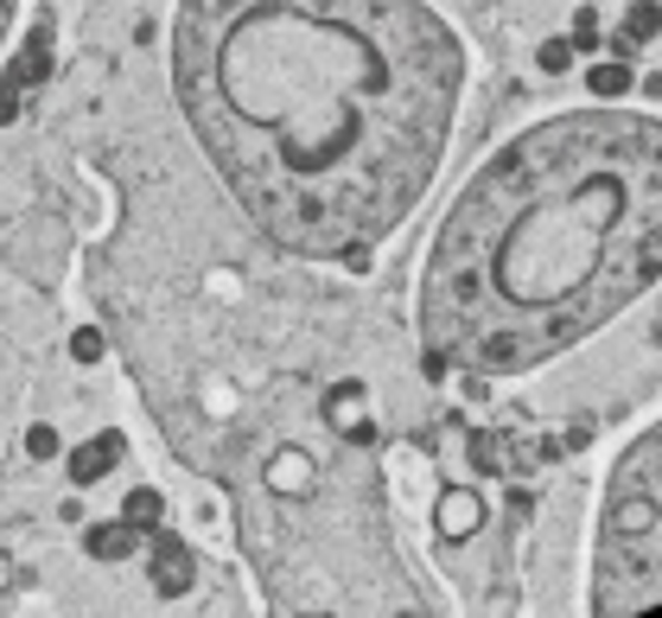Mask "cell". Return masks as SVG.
Listing matches in <instances>:
<instances>
[{
  "label": "cell",
  "mask_w": 662,
  "mask_h": 618,
  "mask_svg": "<svg viewBox=\"0 0 662 618\" xmlns=\"http://www.w3.org/2000/svg\"><path fill=\"white\" fill-rule=\"evenodd\" d=\"M472 58L427 0H178L173 96L236 210L363 268L427 198Z\"/></svg>",
  "instance_id": "cell-1"
},
{
  "label": "cell",
  "mask_w": 662,
  "mask_h": 618,
  "mask_svg": "<svg viewBox=\"0 0 662 618\" xmlns=\"http://www.w3.org/2000/svg\"><path fill=\"white\" fill-rule=\"evenodd\" d=\"M478 497H472V491H446V504H439V529H446V536H472V529H478Z\"/></svg>",
  "instance_id": "cell-8"
},
{
  "label": "cell",
  "mask_w": 662,
  "mask_h": 618,
  "mask_svg": "<svg viewBox=\"0 0 662 618\" xmlns=\"http://www.w3.org/2000/svg\"><path fill=\"white\" fill-rule=\"evenodd\" d=\"M134 542H141V529H134V523L122 516V523H102V529H90V536H83V548H90L96 562H122Z\"/></svg>",
  "instance_id": "cell-7"
},
{
  "label": "cell",
  "mask_w": 662,
  "mask_h": 618,
  "mask_svg": "<svg viewBox=\"0 0 662 618\" xmlns=\"http://www.w3.org/2000/svg\"><path fill=\"white\" fill-rule=\"evenodd\" d=\"M51 78V45L45 39H32V45H20V58L7 64V90H32V83Z\"/></svg>",
  "instance_id": "cell-6"
},
{
  "label": "cell",
  "mask_w": 662,
  "mask_h": 618,
  "mask_svg": "<svg viewBox=\"0 0 662 618\" xmlns=\"http://www.w3.org/2000/svg\"><path fill=\"white\" fill-rule=\"evenodd\" d=\"M662 281V122L573 109L504 141L439 217L414 287L433 377H523Z\"/></svg>",
  "instance_id": "cell-2"
},
{
  "label": "cell",
  "mask_w": 662,
  "mask_h": 618,
  "mask_svg": "<svg viewBox=\"0 0 662 618\" xmlns=\"http://www.w3.org/2000/svg\"><path fill=\"white\" fill-rule=\"evenodd\" d=\"M71 351H76V363H96L102 358V332H90V326H83V332L71 338Z\"/></svg>",
  "instance_id": "cell-14"
},
{
  "label": "cell",
  "mask_w": 662,
  "mask_h": 618,
  "mask_svg": "<svg viewBox=\"0 0 662 618\" xmlns=\"http://www.w3.org/2000/svg\"><path fill=\"white\" fill-rule=\"evenodd\" d=\"M25 453L32 460H58V434L51 428H25Z\"/></svg>",
  "instance_id": "cell-13"
},
{
  "label": "cell",
  "mask_w": 662,
  "mask_h": 618,
  "mask_svg": "<svg viewBox=\"0 0 662 618\" xmlns=\"http://www.w3.org/2000/svg\"><path fill=\"white\" fill-rule=\"evenodd\" d=\"M13 13H20V0H0V45H7V32H13Z\"/></svg>",
  "instance_id": "cell-15"
},
{
  "label": "cell",
  "mask_w": 662,
  "mask_h": 618,
  "mask_svg": "<svg viewBox=\"0 0 662 618\" xmlns=\"http://www.w3.org/2000/svg\"><path fill=\"white\" fill-rule=\"evenodd\" d=\"M115 460H122V434H96V440H83V446H76L64 465H71L76 485H96V478H102Z\"/></svg>",
  "instance_id": "cell-5"
},
{
  "label": "cell",
  "mask_w": 662,
  "mask_h": 618,
  "mask_svg": "<svg viewBox=\"0 0 662 618\" xmlns=\"http://www.w3.org/2000/svg\"><path fill=\"white\" fill-rule=\"evenodd\" d=\"M122 516L127 523H134V529H159V516H166V497H159V491H127V504H122Z\"/></svg>",
  "instance_id": "cell-10"
},
{
  "label": "cell",
  "mask_w": 662,
  "mask_h": 618,
  "mask_svg": "<svg viewBox=\"0 0 662 618\" xmlns=\"http://www.w3.org/2000/svg\"><path fill=\"white\" fill-rule=\"evenodd\" d=\"M573 64V39H548L541 45V71H567Z\"/></svg>",
  "instance_id": "cell-12"
},
{
  "label": "cell",
  "mask_w": 662,
  "mask_h": 618,
  "mask_svg": "<svg viewBox=\"0 0 662 618\" xmlns=\"http://www.w3.org/2000/svg\"><path fill=\"white\" fill-rule=\"evenodd\" d=\"M13 109H20V90H7V83H0V122H13Z\"/></svg>",
  "instance_id": "cell-16"
},
{
  "label": "cell",
  "mask_w": 662,
  "mask_h": 618,
  "mask_svg": "<svg viewBox=\"0 0 662 618\" xmlns=\"http://www.w3.org/2000/svg\"><path fill=\"white\" fill-rule=\"evenodd\" d=\"M656 32H662V7H656V0H631V13H624V39L643 52Z\"/></svg>",
  "instance_id": "cell-9"
},
{
  "label": "cell",
  "mask_w": 662,
  "mask_h": 618,
  "mask_svg": "<svg viewBox=\"0 0 662 618\" xmlns=\"http://www.w3.org/2000/svg\"><path fill=\"white\" fill-rule=\"evenodd\" d=\"M662 599V414L618 453L592 523V612H643Z\"/></svg>",
  "instance_id": "cell-3"
},
{
  "label": "cell",
  "mask_w": 662,
  "mask_h": 618,
  "mask_svg": "<svg viewBox=\"0 0 662 618\" xmlns=\"http://www.w3.org/2000/svg\"><path fill=\"white\" fill-rule=\"evenodd\" d=\"M153 587H159V599H185L198 587V555L166 529H153Z\"/></svg>",
  "instance_id": "cell-4"
},
{
  "label": "cell",
  "mask_w": 662,
  "mask_h": 618,
  "mask_svg": "<svg viewBox=\"0 0 662 618\" xmlns=\"http://www.w3.org/2000/svg\"><path fill=\"white\" fill-rule=\"evenodd\" d=\"M586 90H592V96H606V103L631 96V64H599V71L586 78Z\"/></svg>",
  "instance_id": "cell-11"
}]
</instances>
